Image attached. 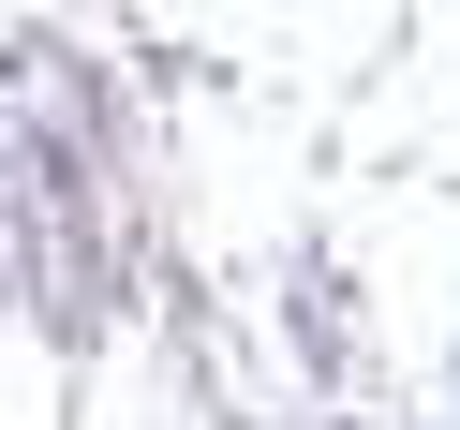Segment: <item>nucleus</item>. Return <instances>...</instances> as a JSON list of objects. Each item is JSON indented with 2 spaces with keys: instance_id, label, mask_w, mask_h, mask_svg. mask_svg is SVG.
<instances>
[]
</instances>
